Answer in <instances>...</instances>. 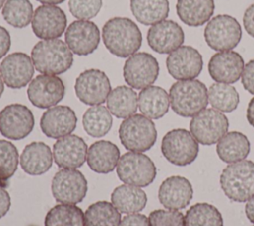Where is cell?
Listing matches in <instances>:
<instances>
[{
  "label": "cell",
  "mask_w": 254,
  "mask_h": 226,
  "mask_svg": "<svg viewBox=\"0 0 254 226\" xmlns=\"http://www.w3.org/2000/svg\"><path fill=\"white\" fill-rule=\"evenodd\" d=\"M51 148L44 142L28 144L20 155V166L30 175H41L47 172L53 165Z\"/></svg>",
  "instance_id": "d4e9b609"
},
{
  "label": "cell",
  "mask_w": 254,
  "mask_h": 226,
  "mask_svg": "<svg viewBox=\"0 0 254 226\" xmlns=\"http://www.w3.org/2000/svg\"><path fill=\"white\" fill-rule=\"evenodd\" d=\"M116 172L119 179L125 184L145 187L156 178L157 169L147 155L130 151L120 157Z\"/></svg>",
  "instance_id": "52a82bcc"
},
{
  "label": "cell",
  "mask_w": 254,
  "mask_h": 226,
  "mask_svg": "<svg viewBox=\"0 0 254 226\" xmlns=\"http://www.w3.org/2000/svg\"><path fill=\"white\" fill-rule=\"evenodd\" d=\"M34 67L42 74L57 75L67 71L73 63V53L60 39L41 40L31 52Z\"/></svg>",
  "instance_id": "7a4b0ae2"
},
{
  "label": "cell",
  "mask_w": 254,
  "mask_h": 226,
  "mask_svg": "<svg viewBox=\"0 0 254 226\" xmlns=\"http://www.w3.org/2000/svg\"><path fill=\"white\" fill-rule=\"evenodd\" d=\"M246 118L248 123L254 127V97L251 98V100L248 103L247 110H246Z\"/></svg>",
  "instance_id": "7dc6e473"
},
{
  "label": "cell",
  "mask_w": 254,
  "mask_h": 226,
  "mask_svg": "<svg viewBox=\"0 0 254 226\" xmlns=\"http://www.w3.org/2000/svg\"><path fill=\"white\" fill-rule=\"evenodd\" d=\"M118 134L123 147L131 152H146L157 141L154 122L143 114H134L125 118L119 126Z\"/></svg>",
  "instance_id": "5b68a950"
},
{
  "label": "cell",
  "mask_w": 254,
  "mask_h": 226,
  "mask_svg": "<svg viewBox=\"0 0 254 226\" xmlns=\"http://www.w3.org/2000/svg\"><path fill=\"white\" fill-rule=\"evenodd\" d=\"M102 41L110 54L118 57H129L142 45V33L137 24L127 17L109 19L101 30Z\"/></svg>",
  "instance_id": "6da1fadb"
},
{
  "label": "cell",
  "mask_w": 254,
  "mask_h": 226,
  "mask_svg": "<svg viewBox=\"0 0 254 226\" xmlns=\"http://www.w3.org/2000/svg\"><path fill=\"white\" fill-rule=\"evenodd\" d=\"M185 41L182 27L173 20H163L150 27L147 32L149 47L158 54H171Z\"/></svg>",
  "instance_id": "d6986e66"
},
{
  "label": "cell",
  "mask_w": 254,
  "mask_h": 226,
  "mask_svg": "<svg viewBox=\"0 0 254 226\" xmlns=\"http://www.w3.org/2000/svg\"><path fill=\"white\" fill-rule=\"evenodd\" d=\"M119 226H150L149 218L140 213L127 214L121 219Z\"/></svg>",
  "instance_id": "b9f144b4"
},
{
  "label": "cell",
  "mask_w": 254,
  "mask_h": 226,
  "mask_svg": "<svg viewBox=\"0 0 254 226\" xmlns=\"http://www.w3.org/2000/svg\"><path fill=\"white\" fill-rule=\"evenodd\" d=\"M160 66L157 58L149 53L140 52L130 56L123 66L125 82L134 89L152 85L158 78Z\"/></svg>",
  "instance_id": "8fae6325"
},
{
  "label": "cell",
  "mask_w": 254,
  "mask_h": 226,
  "mask_svg": "<svg viewBox=\"0 0 254 226\" xmlns=\"http://www.w3.org/2000/svg\"><path fill=\"white\" fill-rule=\"evenodd\" d=\"M106 104L112 115L119 119H125L136 113L138 95L132 87L119 85L110 91L106 99Z\"/></svg>",
  "instance_id": "f546056e"
},
{
  "label": "cell",
  "mask_w": 254,
  "mask_h": 226,
  "mask_svg": "<svg viewBox=\"0 0 254 226\" xmlns=\"http://www.w3.org/2000/svg\"><path fill=\"white\" fill-rule=\"evenodd\" d=\"M65 86L57 75L39 74L30 82L27 95L30 102L41 109L56 106L64 96Z\"/></svg>",
  "instance_id": "5bb4252c"
},
{
  "label": "cell",
  "mask_w": 254,
  "mask_h": 226,
  "mask_svg": "<svg viewBox=\"0 0 254 226\" xmlns=\"http://www.w3.org/2000/svg\"><path fill=\"white\" fill-rule=\"evenodd\" d=\"M34 70L32 58L21 52L6 56L0 63V75L4 83L13 89L26 86L33 78Z\"/></svg>",
  "instance_id": "ac0fdd59"
},
{
  "label": "cell",
  "mask_w": 254,
  "mask_h": 226,
  "mask_svg": "<svg viewBox=\"0 0 254 226\" xmlns=\"http://www.w3.org/2000/svg\"><path fill=\"white\" fill-rule=\"evenodd\" d=\"M130 10L143 25H154L165 20L170 12L169 0H130Z\"/></svg>",
  "instance_id": "4dcf8cb0"
},
{
  "label": "cell",
  "mask_w": 254,
  "mask_h": 226,
  "mask_svg": "<svg viewBox=\"0 0 254 226\" xmlns=\"http://www.w3.org/2000/svg\"><path fill=\"white\" fill-rule=\"evenodd\" d=\"M84 222L85 226H119L121 213L111 202L96 201L85 210Z\"/></svg>",
  "instance_id": "d6a6232c"
},
{
  "label": "cell",
  "mask_w": 254,
  "mask_h": 226,
  "mask_svg": "<svg viewBox=\"0 0 254 226\" xmlns=\"http://www.w3.org/2000/svg\"><path fill=\"white\" fill-rule=\"evenodd\" d=\"M208 102L222 113L232 112L239 104V94L231 84L216 82L208 88Z\"/></svg>",
  "instance_id": "d590c367"
},
{
  "label": "cell",
  "mask_w": 254,
  "mask_h": 226,
  "mask_svg": "<svg viewBox=\"0 0 254 226\" xmlns=\"http://www.w3.org/2000/svg\"><path fill=\"white\" fill-rule=\"evenodd\" d=\"M102 7V0H68V9L71 15L78 20L94 18Z\"/></svg>",
  "instance_id": "f35d334b"
},
{
  "label": "cell",
  "mask_w": 254,
  "mask_h": 226,
  "mask_svg": "<svg viewBox=\"0 0 254 226\" xmlns=\"http://www.w3.org/2000/svg\"><path fill=\"white\" fill-rule=\"evenodd\" d=\"M252 226H254V224H253V225H252Z\"/></svg>",
  "instance_id": "816d5d0a"
},
{
  "label": "cell",
  "mask_w": 254,
  "mask_h": 226,
  "mask_svg": "<svg viewBox=\"0 0 254 226\" xmlns=\"http://www.w3.org/2000/svg\"><path fill=\"white\" fill-rule=\"evenodd\" d=\"M227 117L214 108H205L194 115L190 123V131L197 143L210 146L217 143L228 131Z\"/></svg>",
  "instance_id": "9c48e42d"
},
{
  "label": "cell",
  "mask_w": 254,
  "mask_h": 226,
  "mask_svg": "<svg viewBox=\"0 0 254 226\" xmlns=\"http://www.w3.org/2000/svg\"><path fill=\"white\" fill-rule=\"evenodd\" d=\"M34 126L33 112L26 105L13 103L0 111V133L7 139H25L33 131Z\"/></svg>",
  "instance_id": "4fadbf2b"
},
{
  "label": "cell",
  "mask_w": 254,
  "mask_h": 226,
  "mask_svg": "<svg viewBox=\"0 0 254 226\" xmlns=\"http://www.w3.org/2000/svg\"><path fill=\"white\" fill-rule=\"evenodd\" d=\"M66 25L65 13L56 5H41L37 7L31 22L33 33L41 40L60 38L65 32Z\"/></svg>",
  "instance_id": "9a60e30c"
},
{
  "label": "cell",
  "mask_w": 254,
  "mask_h": 226,
  "mask_svg": "<svg viewBox=\"0 0 254 226\" xmlns=\"http://www.w3.org/2000/svg\"><path fill=\"white\" fill-rule=\"evenodd\" d=\"M119 159L120 151L110 141H96L87 150V165L91 170L97 173H109L113 171L115 167H117Z\"/></svg>",
  "instance_id": "cb8c5ba5"
},
{
  "label": "cell",
  "mask_w": 254,
  "mask_h": 226,
  "mask_svg": "<svg viewBox=\"0 0 254 226\" xmlns=\"http://www.w3.org/2000/svg\"><path fill=\"white\" fill-rule=\"evenodd\" d=\"M3 92H4V81H3V79H2V77L0 75V97L2 96Z\"/></svg>",
  "instance_id": "681fc988"
},
{
  "label": "cell",
  "mask_w": 254,
  "mask_h": 226,
  "mask_svg": "<svg viewBox=\"0 0 254 226\" xmlns=\"http://www.w3.org/2000/svg\"><path fill=\"white\" fill-rule=\"evenodd\" d=\"M74 91L76 97L86 105H101L111 91L107 74L97 68L83 70L75 79Z\"/></svg>",
  "instance_id": "7c38bea8"
},
{
  "label": "cell",
  "mask_w": 254,
  "mask_h": 226,
  "mask_svg": "<svg viewBox=\"0 0 254 226\" xmlns=\"http://www.w3.org/2000/svg\"><path fill=\"white\" fill-rule=\"evenodd\" d=\"M146 192L138 186L121 184L111 193V203L120 213L132 214L143 210L147 204Z\"/></svg>",
  "instance_id": "83f0119b"
},
{
  "label": "cell",
  "mask_w": 254,
  "mask_h": 226,
  "mask_svg": "<svg viewBox=\"0 0 254 226\" xmlns=\"http://www.w3.org/2000/svg\"><path fill=\"white\" fill-rule=\"evenodd\" d=\"M243 26L249 36L254 38V3L251 4L244 12Z\"/></svg>",
  "instance_id": "7bdbcfd3"
},
{
  "label": "cell",
  "mask_w": 254,
  "mask_h": 226,
  "mask_svg": "<svg viewBox=\"0 0 254 226\" xmlns=\"http://www.w3.org/2000/svg\"><path fill=\"white\" fill-rule=\"evenodd\" d=\"M203 36L210 49L217 52L232 51L241 40L242 30L234 17L220 14L207 22Z\"/></svg>",
  "instance_id": "ba28073f"
},
{
  "label": "cell",
  "mask_w": 254,
  "mask_h": 226,
  "mask_svg": "<svg viewBox=\"0 0 254 226\" xmlns=\"http://www.w3.org/2000/svg\"><path fill=\"white\" fill-rule=\"evenodd\" d=\"M150 226H185V215L174 209H156L149 214Z\"/></svg>",
  "instance_id": "ab89813d"
},
{
  "label": "cell",
  "mask_w": 254,
  "mask_h": 226,
  "mask_svg": "<svg viewBox=\"0 0 254 226\" xmlns=\"http://www.w3.org/2000/svg\"><path fill=\"white\" fill-rule=\"evenodd\" d=\"M241 82L244 89L254 95V58L250 59L244 65L241 74Z\"/></svg>",
  "instance_id": "60d3db41"
},
{
  "label": "cell",
  "mask_w": 254,
  "mask_h": 226,
  "mask_svg": "<svg viewBox=\"0 0 254 226\" xmlns=\"http://www.w3.org/2000/svg\"><path fill=\"white\" fill-rule=\"evenodd\" d=\"M166 66L169 74L177 80L194 79L202 70L203 60L195 48L181 46L169 54Z\"/></svg>",
  "instance_id": "e0dca14e"
},
{
  "label": "cell",
  "mask_w": 254,
  "mask_h": 226,
  "mask_svg": "<svg viewBox=\"0 0 254 226\" xmlns=\"http://www.w3.org/2000/svg\"><path fill=\"white\" fill-rule=\"evenodd\" d=\"M37 1L42 3L43 5H57L64 2L65 0H37Z\"/></svg>",
  "instance_id": "c3c4849f"
},
{
  "label": "cell",
  "mask_w": 254,
  "mask_h": 226,
  "mask_svg": "<svg viewBox=\"0 0 254 226\" xmlns=\"http://www.w3.org/2000/svg\"><path fill=\"white\" fill-rule=\"evenodd\" d=\"M19 153L16 146L7 140H0V187L6 188L17 170Z\"/></svg>",
  "instance_id": "74e56055"
},
{
  "label": "cell",
  "mask_w": 254,
  "mask_h": 226,
  "mask_svg": "<svg viewBox=\"0 0 254 226\" xmlns=\"http://www.w3.org/2000/svg\"><path fill=\"white\" fill-rule=\"evenodd\" d=\"M33 14V5L29 0H7L2 8L5 22L17 29L27 27L32 21Z\"/></svg>",
  "instance_id": "8d00e7d4"
},
{
  "label": "cell",
  "mask_w": 254,
  "mask_h": 226,
  "mask_svg": "<svg viewBox=\"0 0 254 226\" xmlns=\"http://www.w3.org/2000/svg\"><path fill=\"white\" fill-rule=\"evenodd\" d=\"M249 152L250 142L248 138L238 131L227 132L217 142L216 146V153L219 159L226 164L245 160Z\"/></svg>",
  "instance_id": "f1b7e54d"
},
{
  "label": "cell",
  "mask_w": 254,
  "mask_h": 226,
  "mask_svg": "<svg viewBox=\"0 0 254 226\" xmlns=\"http://www.w3.org/2000/svg\"><path fill=\"white\" fill-rule=\"evenodd\" d=\"M192 194L191 183L181 175H173L166 178L158 190L160 203L164 207L174 210L186 208L190 204Z\"/></svg>",
  "instance_id": "603a6c76"
},
{
  "label": "cell",
  "mask_w": 254,
  "mask_h": 226,
  "mask_svg": "<svg viewBox=\"0 0 254 226\" xmlns=\"http://www.w3.org/2000/svg\"><path fill=\"white\" fill-rule=\"evenodd\" d=\"M161 151L169 163L184 167L195 161L199 147L190 131L177 128L165 134L161 143Z\"/></svg>",
  "instance_id": "8992f818"
},
{
  "label": "cell",
  "mask_w": 254,
  "mask_h": 226,
  "mask_svg": "<svg viewBox=\"0 0 254 226\" xmlns=\"http://www.w3.org/2000/svg\"><path fill=\"white\" fill-rule=\"evenodd\" d=\"M173 111L182 117H193L208 104V89L197 79L178 80L169 91Z\"/></svg>",
  "instance_id": "3957f363"
},
{
  "label": "cell",
  "mask_w": 254,
  "mask_h": 226,
  "mask_svg": "<svg viewBox=\"0 0 254 226\" xmlns=\"http://www.w3.org/2000/svg\"><path fill=\"white\" fill-rule=\"evenodd\" d=\"M45 226H85L84 213L73 204H57L45 217Z\"/></svg>",
  "instance_id": "836d02e7"
},
{
  "label": "cell",
  "mask_w": 254,
  "mask_h": 226,
  "mask_svg": "<svg viewBox=\"0 0 254 226\" xmlns=\"http://www.w3.org/2000/svg\"><path fill=\"white\" fill-rule=\"evenodd\" d=\"M138 107L144 116L150 119H160L169 111V94L160 86L150 85L139 92Z\"/></svg>",
  "instance_id": "4316f807"
},
{
  "label": "cell",
  "mask_w": 254,
  "mask_h": 226,
  "mask_svg": "<svg viewBox=\"0 0 254 226\" xmlns=\"http://www.w3.org/2000/svg\"><path fill=\"white\" fill-rule=\"evenodd\" d=\"M214 9V0H177L176 4L180 20L190 27H199L207 23Z\"/></svg>",
  "instance_id": "484cf974"
},
{
  "label": "cell",
  "mask_w": 254,
  "mask_h": 226,
  "mask_svg": "<svg viewBox=\"0 0 254 226\" xmlns=\"http://www.w3.org/2000/svg\"><path fill=\"white\" fill-rule=\"evenodd\" d=\"M220 186L232 201L249 200L254 196V163L242 160L229 164L220 174Z\"/></svg>",
  "instance_id": "277c9868"
},
{
  "label": "cell",
  "mask_w": 254,
  "mask_h": 226,
  "mask_svg": "<svg viewBox=\"0 0 254 226\" xmlns=\"http://www.w3.org/2000/svg\"><path fill=\"white\" fill-rule=\"evenodd\" d=\"M6 1H7V0H0V9H2V8H3L4 4L6 3Z\"/></svg>",
  "instance_id": "f907efd6"
},
{
  "label": "cell",
  "mask_w": 254,
  "mask_h": 226,
  "mask_svg": "<svg viewBox=\"0 0 254 226\" xmlns=\"http://www.w3.org/2000/svg\"><path fill=\"white\" fill-rule=\"evenodd\" d=\"M11 206V197L7 190L0 187V218L4 217Z\"/></svg>",
  "instance_id": "f6af8a7d"
},
{
  "label": "cell",
  "mask_w": 254,
  "mask_h": 226,
  "mask_svg": "<svg viewBox=\"0 0 254 226\" xmlns=\"http://www.w3.org/2000/svg\"><path fill=\"white\" fill-rule=\"evenodd\" d=\"M87 145L84 140L73 134L58 139L53 146V157L62 169H77L86 161Z\"/></svg>",
  "instance_id": "44dd1931"
},
{
  "label": "cell",
  "mask_w": 254,
  "mask_h": 226,
  "mask_svg": "<svg viewBox=\"0 0 254 226\" xmlns=\"http://www.w3.org/2000/svg\"><path fill=\"white\" fill-rule=\"evenodd\" d=\"M112 114L107 107L93 105L82 116V126L86 134L93 138L105 136L112 126Z\"/></svg>",
  "instance_id": "1f68e13d"
},
{
  "label": "cell",
  "mask_w": 254,
  "mask_h": 226,
  "mask_svg": "<svg viewBox=\"0 0 254 226\" xmlns=\"http://www.w3.org/2000/svg\"><path fill=\"white\" fill-rule=\"evenodd\" d=\"M245 214L248 220L254 223V196H252L249 200L246 201L245 204Z\"/></svg>",
  "instance_id": "bcb514c9"
},
{
  "label": "cell",
  "mask_w": 254,
  "mask_h": 226,
  "mask_svg": "<svg viewBox=\"0 0 254 226\" xmlns=\"http://www.w3.org/2000/svg\"><path fill=\"white\" fill-rule=\"evenodd\" d=\"M77 123L75 112L65 105H56L47 109L40 120V127L45 136L60 139L71 134Z\"/></svg>",
  "instance_id": "ffe728a7"
},
{
  "label": "cell",
  "mask_w": 254,
  "mask_h": 226,
  "mask_svg": "<svg viewBox=\"0 0 254 226\" xmlns=\"http://www.w3.org/2000/svg\"><path fill=\"white\" fill-rule=\"evenodd\" d=\"M185 226H223V218L214 205L198 202L187 210Z\"/></svg>",
  "instance_id": "e575fe53"
},
{
  "label": "cell",
  "mask_w": 254,
  "mask_h": 226,
  "mask_svg": "<svg viewBox=\"0 0 254 226\" xmlns=\"http://www.w3.org/2000/svg\"><path fill=\"white\" fill-rule=\"evenodd\" d=\"M11 48V36L6 28L0 25V59L4 57Z\"/></svg>",
  "instance_id": "ee69618b"
},
{
  "label": "cell",
  "mask_w": 254,
  "mask_h": 226,
  "mask_svg": "<svg viewBox=\"0 0 254 226\" xmlns=\"http://www.w3.org/2000/svg\"><path fill=\"white\" fill-rule=\"evenodd\" d=\"M244 65L240 54L234 51H224L218 52L210 57L207 68L214 81L231 84L240 78Z\"/></svg>",
  "instance_id": "7402d4cb"
},
{
  "label": "cell",
  "mask_w": 254,
  "mask_h": 226,
  "mask_svg": "<svg viewBox=\"0 0 254 226\" xmlns=\"http://www.w3.org/2000/svg\"><path fill=\"white\" fill-rule=\"evenodd\" d=\"M65 44L77 56L91 55L99 46L100 31L97 25L89 20H75L64 32Z\"/></svg>",
  "instance_id": "2e32d148"
},
{
  "label": "cell",
  "mask_w": 254,
  "mask_h": 226,
  "mask_svg": "<svg viewBox=\"0 0 254 226\" xmlns=\"http://www.w3.org/2000/svg\"><path fill=\"white\" fill-rule=\"evenodd\" d=\"M51 190L56 201L76 205L86 195L87 180L76 169H62L55 173Z\"/></svg>",
  "instance_id": "30bf717a"
}]
</instances>
